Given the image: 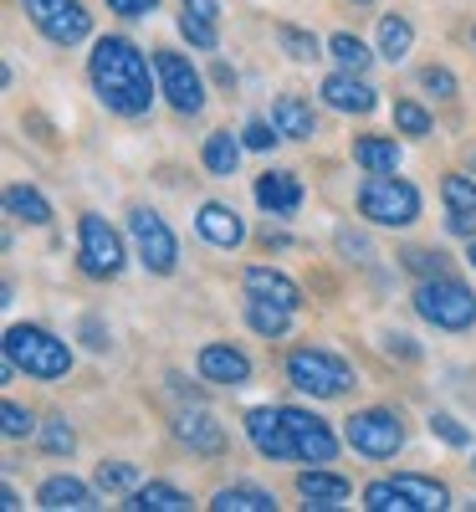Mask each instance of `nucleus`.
Instances as JSON below:
<instances>
[{"instance_id": "nucleus-13", "label": "nucleus", "mask_w": 476, "mask_h": 512, "mask_svg": "<svg viewBox=\"0 0 476 512\" xmlns=\"http://www.w3.org/2000/svg\"><path fill=\"white\" fill-rule=\"evenodd\" d=\"M282 415H287V431H292V441H297V456H302V461H333L338 441H333V431H328V425H323L318 415L297 410V405H287Z\"/></svg>"}, {"instance_id": "nucleus-15", "label": "nucleus", "mask_w": 476, "mask_h": 512, "mask_svg": "<svg viewBox=\"0 0 476 512\" xmlns=\"http://www.w3.org/2000/svg\"><path fill=\"white\" fill-rule=\"evenodd\" d=\"M195 226H200V236L210 241V246H221V251H236L241 241H246V226H241V216L231 205H221V200H210V205H200V216H195Z\"/></svg>"}, {"instance_id": "nucleus-44", "label": "nucleus", "mask_w": 476, "mask_h": 512, "mask_svg": "<svg viewBox=\"0 0 476 512\" xmlns=\"http://www.w3.org/2000/svg\"><path fill=\"white\" fill-rule=\"evenodd\" d=\"M108 11H118V16H154L159 0H108Z\"/></svg>"}, {"instance_id": "nucleus-43", "label": "nucleus", "mask_w": 476, "mask_h": 512, "mask_svg": "<svg viewBox=\"0 0 476 512\" xmlns=\"http://www.w3.org/2000/svg\"><path fill=\"white\" fill-rule=\"evenodd\" d=\"M180 6H185L190 16L210 21V26H221V0H180Z\"/></svg>"}, {"instance_id": "nucleus-10", "label": "nucleus", "mask_w": 476, "mask_h": 512, "mask_svg": "<svg viewBox=\"0 0 476 512\" xmlns=\"http://www.w3.org/2000/svg\"><path fill=\"white\" fill-rule=\"evenodd\" d=\"M154 72H159V93L169 98V108H175V113H190L195 118L205 108V82H200V72H195L190 57L154 52Z\"/></svg>"}, {"instance_id": "nucleus-21", "label": "nucleus", "mask_w": 476, "mask_h": 512, "mask_svg": "<svg viewBox=\"0 0 476 512\" xmlns=\"http://www.w3.org/2000/svg\"><path fill=\"white\" fill-rule=\"evenodd\" d=\"M272 123H277V134H282V139H313V134H318L313 108L302 103L297 93H282V98L272 103Z\"/></svg>"}, {"instance_id": "nucleus-6", "label": "nucleus", "mask_w": 476, "mask_h": 512, "mask_svg": "<svg viewBox=\"0 0 476 512\" xmlns=\"http://www.w3.org/2000/svg\"><path fill=\"white\" fill-rule=\"evenodd\" d=\"M128 236H134L139 262H144L154 277H169V272H175L180 246H175V231L164 226V216H154L149 205H134V210H128Z\"/></svg>"}, {"instance_id": "nucleus-26", "label": "nucleus", "mask_w": 476, "mask_h": 512, "mask_svg": "<svg viewBox=\"0 0 476 512\" xmlns=\"http://www.w3.org/2000/svg\"><path fill=\"white\" fill-rule=\"evenodd\" d=\"M410 47H415V26L405 16H384L379 21V57L384 62H405Z\"/></svg>"}, {"instance_id": "nucleus-24", "label": "nucleus", "mask_w": 476, "mask_h": 512, "mask_svg": "<svg viewBox=\"0 0 476 512\" xmlns=\"http://www.w3.org/2000/svg\"><path fill=\"white\" fill-rule=\"evenodd\" d=\"M210 507L215 512H277V497L262 487H221Z\"/></svg>"}, {"instance_id": "nucleus-18", "label": "nucleus", "mask_w": 476, "mask_h": 512, "mask_svg": "<svg viewBox=\"0 0 476 512\" xmlns=\"http://www.w3.org/2000/svg\"><path fill=\"white\" fill-rule=\"evenodd\" d=\"M297 492L308 497V507H318V512H328V507H343L349 502V482H343L338 472H323V466H313V472H302L297 477Z\"/></svg>"}, {"instance_id": "nucleus-29", "label": "nucleus", "mask_w": 476, "mask_h": 512, "mask_svg": "<svg viewBox=\"0 0 476 512\" xmlns=\"http://www.w3.org/2000/svg\"><path fill=\"white\" fill-rule=\"evenodd\" d=\"M364 507L369 512H420V502L400 482H369L364 487Z\"/></svg>"}, {"instance_id": "nucleus-42", "label": "nucleus", "mask_w": 476, "mask_h": 512, "mask_svg": "<svg viewBox=\"0 0 476 512\" xmlns=\"http://www.w3.org/2000/svg\"><path fill=\"white\" fill-rule=\"evenodd\" d=\"M420 82H425V88L436 93V98H456V77H451L446 67H425V72H420Z\"/></svg>"}, {"instance_id": "nucleus-47", "label": "nucleus", "mask_w": 476, "mask_h": 512, "mask_svg": "<svg viewBox=\"0 0 476 512\" xmlns=\"http://www.w3.org/2000/svg\"><path fill=\"white\" fill-rule=\"evenodd\" d=\"M82 338H88V349H108V333L98 318H82Z\"/></svg>"}, {"instance_id": "nucleus-16", "label": "nucleus", "mask_w": 476, "mask_h": 512, "mask_svg": "<svg viewBox=\"0 0 476 512\" xmlns=\"http://www.w3.org/2000/svg\"><path fill=\"white\" fill-rule=\"evenodd\" d=\"M200 379L210 384H246L251 379V359L231 344H205L200 349Z\"/></svg>"}, {"instance_id": "nucleus-45", "label": "nucleus", "mask_w": 476, "mask_h": 512, "mask_svg": "<svg viewBox=\"0 0 476 512\" xmlns=\"http://www.w3.org/2000/svg\"><path fill=\"white\" fill-rule=\"evenodd\" d=\"M384 349H389V354H400V359H420V349L410 344L405 333H384Z\"/></svg>"}, {"instance_id": "nucleus-46", "label": "nucleus", "mask_w": 476, "mask_h": 512, "mask_svg": "<svg viewBox=\"0 0 476 512\" xmlns=\"http://www.w3.org/2000/svg\"><path fill=\"white\" fill-rule=\"evenodd\" d=\"M338 246L349 251L354 262H364V256H369V241H364V236H354V231H338Z\"/></svg>"}, {"instance_id": "nucleus-31", "label": "nucleus", "mask_w": 476, "mask_h": 512, "mask_svg": "<svg viewBox=\"0 0 476 512\" xmlns=\"http://www.w3.org/2000/svg\"><path fill=\"white\" fill-rule=\"evenodd\" d=\"M415 502H420V512H441V507H451V492H446V482H436V477H395Z\"/></svg>"}, {"instance_id": "nucleus-40", "label": "nucleus", "mask_w": 476, "mask_h": 512, "mask_svg": "<svg viewBox=\"0 0 476 512\" xmlns=\"http://www.w3.org/2000/svg\"><path fill=\"white\" fill-rule=\"evenodd\" d=\"M405 267H410V272H420V277H441V272H446V256H441V251H420V246H415V251H405Z\"/></svg>"}, {"instance_id": "nucleus-50", "label": "nucleus", "mask_w": 476, "mask_h": 512, "mask_svg": "<svg viewBox=\"0 0 476 512\" xmlns=\"http://www.w3.org/2000/svg\"><path fill=\"white\" fill-rule=\"evenodd\" d=\"M466 262H471V267H476V241H471V251H466Z\"/></svg>"}, {"instance_id": "nucleus-32", "label": "nucleus", "mask_w": 476, "mask_h": 512, "mask_svg": "<svg viewBox=\"0 0 476 512\" xmlns=\"http://www.w3.org/2000/svg\"><path fill=\"white\" fill-rule=\"evenodd\" d=\"M441 195H446V210H451V216L476 221V180H466V175H446V180H441Z\"/></svg>"}, {"instance_id": "nucleus-11", "label": "nucleus", "mask_w": 476, "mask_h": 512, "mask_svg": "<svg viewBox=\"0 0 476 512\" xmlns=\"http://www.w3.org/2000/svg\"><path fill=\"white\" fill-rule=\"evenodd\" d=\"M246 436H251V446L262 451L267 461H302V456H297V441H292V431H287V415H282L277 405L246 410Z\"/></svg>"}, {"instance_id": "nucleus-9", "label": "nucleus", "mask_w": 476, "mask_h": 512, "mask_svg": "<svg viewBox=\"0 0 476 512\" xmlns=\"http://www.w3.org/2000/svg\"><path fill=\"white\" fill-rule=\"evenodd\" d=\"M77 262L88 277H118L123 272V241L103 216H82L77 221Z\"/></svg>"}, {"instance_id": "nucleus-14", "label": "nucleus", "mask_w": 476, "mask_h": 512, "mask_svg": "<svg viewBox=\"0 0 476 512\" xmlns=\"http://www.w3.org/2000/svg\"><path fill=\"white\" fill-rule=\"evenodd\" d=\"M175 436L195 451V456H221L226 451V425L215 420L210 410H185L175 420Z\"/></svg>"}, {"instance_id": "nucleus-28", "label": "nucleus", "mask_w": 476, "mask_h": 512, "mask_svg": "<svg viewBox=\"0 0 476 512\" xmlns=\"http://www.w3.org/2000/svg\"><path fill=\"white\" fill-rule=\"evenodd\" d=\"M6 210H11L16 221H26V226H47V221H52L47 195H36L31 185H11V190H6Z\"/></svg>"}, {"instance_id": "nucleus-19", "label": "nucleus", "mask_w": 476, "mask_h": 512, "mask_svg": "<svg viewBox=\"0 0 476 512\" xmlns=\"http://www.w3.org/2000/svg\"><path fill=\"white\" fill-rule=\"evenodd\" d=\"M36 502L41 507H52V512H88V507H98V497H93V487L88 482H77V477H47L41 482V492H36Z\"/></svg>"}, {"instance_id": "nucleus-38", "label": "nucleus", "mask_w": 476, "mask_h": 512, "mask_svg": "<svg viewBox=\"0 0 476 512\" xmlns=\"http://www.w3.org/2000/svg\"><path fill=\"white\" fill-rule=\"evenodd\" d=\"M277 139H282V134H277L272 118H251V123L241 128V144H246V149H272Z\"/></svg>"}, {"instance_id": "nucleus-37", "label": "nucleus", "mask_w": 476, "mask_h": 512, "mask_svg": "<svg viewBox=\"0 0 476 512\" xmlns=\"http://www.w3.org/2000/svg\"><path fill=\"white\" fill-rule=\"evenodd\" d=\"M180 31H185V41L190 47H200V52H215V41H221V31H215L210 21H200V16H180Z\"/></svg>"}, {"instance_id": "nucleus-20", "label": "nucleus", "mask_w": 476, "mask_h": 512, "mask_svg": "<svg viewBox=\"0 0 476 512\" xmlns=\"http://www.w3.org/2000/svg\"><path fill=\"white\" fill-rule=\"evenodd\" d=\"M246 292L251 297H267V303H282V308H292L297 313V303H302V292H297V282L292 277H282V272H272V267H246Z\"/></svg>"}, {"instance_id": "nucleus-5", "label": "nucleus", "mask_w": 476, "mask_h": 512, "mask_svg": "<svg viewBox=\"0 0 476 512\" xmlns=\"http://www.w3.org/2000/svg\"><path fill=\"white\" fill-rule=\"evenodd\" d=\"M287 374L302 395H313V400H338V395H349L354 390V369L343 364L338 354L328 349H297L287 359Z\"/></svg>"}, {"instance_id": "nucleus-1", "label": "nucleus", "mask_w": 476, "mask_h": 512, "mask_svg": "<svg viewBox=\"0 0 476 512\" xmlns=\"http://www.w3.org/2000/svg\"><path fill=\"white\" fill-rule=\"evenodd\" d=\"M93 88L103 98L108 113L118 118H144L149 103H154V77H149V57L134 47V41H123V36H103L98 47H93Z\"/></svg>"}, {"instance_id": "nucleus-34", "label": "nucleus", "mask_w": 476, "mask_h": 512, "mask_svg": "<svg viewBox=\"0 0 476 512\" xmlns=\"http://www.w3.org/2000/svg\"><path fill=\"white\" fill-rule=\"evenodd\" d=\"M98 487H103V492H134V487H139V472H134L128 461H103V466H98Z\"/></svg>"}, {"instance_id": "nucleus-17", "label": "nucleus", "mask_w": 476, "mask_h": 512, "mask_svg": "<svg viewBox=\"0 0 476 512\" xmlns=\"http://www.w3.org/2000/svg\"><path fill=\"white\" fill-rule=\"evenodd\" d=\"M256 205L272 210V216H292V210L302 205V185H297V175H287V169H267V175L256 180Z\"/></svg>"}, {"instance_id": "nucleus-22", "label": "nucleus", "mask_w": 476, "mask_h": 512, "mask_svg": "<svg viewBox=\"0 0 476 512\" xmlns=\"http://www.w3.org/2000/svg\"><path fill=\"white\" fill-rule=\"evenodd\" d=\"M128 507L134 512H190V497L169 482H149V487H134L128 492Z\"/></svg>"}, {"instance_id": "nucleus-36", "label": "nucleus", "mask_w": 476, "mask_h": 512, "mask_svg": "<svg viewBox=\"0 0 476 512\" xmlns=\"http://www.w3.org/2000/svg\"><path fill=\"white\" fill-rule=\"evenodd\" d=\"M395 123H400V134H410V139H425L430 134V113L420 108V103H395Z\"/></svg>"}, {"instance_id": "nucleus-4", "label": "nucleus", "mask_w": 476, "mask_h": 512, "mask_svg": "<svg viewBox=\"0 0 476 512\" xmlns=\"http://www.w3.org/2000/svg\"><path fill=\"white\" fill-rule=\"evenodd\" d=\"M359 210L374 221V226H415L420 221V190L410 180H395V175H369L364 190H359Z\"/></svg>"}, {"instance_id": "nucleus-48", "label": "nucleus", "mask_w": 476, "mask_h": 512, "mask_svg": "<svg viewBox=\"0 0 476 512\" xmlns=\"http://www.w3.org/2000/svg\"><path fill=\"white\" fill-rule=\"evenodd\" d=\"M215 82H221V88H236V72L221 62V67H215Z\"/></svg>"}, {"instance_id": "nucleus-35", "label": "nucleus", "mask_w": 476, "mask_h": 512, "mask_svg": "<svg viewBox=\"0 0 476 512\" xmlns=\"http://www.w3.org/2000/svg\"><path fill=\"white\" fill-rule=\"evenodd\" d=\"M430 436H441V441H446V446H456V451H466V446H471V431H466V425H461L456 415H446V410L430 415Z\"/></svg>"}, {"instance_id": "nucleus-25", "label": "nucleus", "mask_w": 476, "mask_h": 512, "mask_svg": "<svg viewBox=\"0 0 476 512\" xmlns=\"http://www.w3.org/2000/svg\"><path fill=\"white\" fill-rule=\"evenodd\" d=\"M354 159H359L364 175H395V169H400L395 139H359V144H354Z\"/></svg>"}, {"instance_id": "nucleus-41", "label": "nucleus", "mask_w": 476, "mask_h": 512, "mask_svg": "<svg viewBox=\"0 0 476 512\" xmlns=\"http://www.w3.org/2000/svg\"><path fill=\"white\" fill-rule=\"evenodd\" d=\"M0 415H6L0 425H6V436H11V441H21V436H31V431H36V415H31V410H21V405H11V400H6V410H0Z\"/></svg>"}, {"instance_id": "nucleus-49", "label": "nucleus", "mask_w": 476, "mask_h": 512, "mask_svg": "<svg viewBox=\"0 0 476 512\" xmlns=\"http://www.w3.org/2000/svg\"><path fill=\"white\" fill-rule=\"evenodd\" d=\"M0 507H6V512H16V507H21V497H16V487H6V492H0Z\"/></svg>"}, {"instance_id": "nucleus-39", "label": "nucleus", "mask_w": 476, "mask_h": 512, "mask_svg": "<svg viewBox=\"0 0 476 512\" xmlns=\"http://www.w3.org/2000/svg\"><path fill=\"white\" fill-rule=\"evenodd\" d=\"M41 446H47L52 456H67V451L77 446V436H72V425H67V420H47V431H41Z\"/></svg>"}, {"instance_id": "nucleus-2", "label": "nucleus", "mask_w": 476, "mask_h": 512, "mask_svg": "<svg viewBox=\"0 0 476 512\" xmlns=\"http://www.w3.org/2000/svg\"><path fill=\"white\" fill-rule=\"evenodd\" d=\"M6 359H16L21 374H31V379H67V369H72V349L36 323L6 328Z\"/></svg>"}, {"instance_id": "nucleus-12", "label": "nucleus", "mask_w": 476, "mask_h": 512, "mask_svg": "<svg viewBox=\"0 0 476 512\" xmlns=\"http://www.w3.org/2000/svg\"><path fill=\"white\" fill-rule=\"evenodd\" d=\"M323 103L328 108H338V113H374L379 108V93L364 82V72H333V77H323Z\"/></svg>"}, {"instance_id": "nucleus-23", "label": "nucleus", "mask_w": 476, "mask_h": 512, "mask_svg": "<svg viewBox=\"0 0 476 512\" xmlns=\"http://www.w3.org/2000/svg\"><path fill=\"white\" fill-rule=\"evenodd\" d=\"M200 159H205V169H210L215 180H231L236 164H241V139H236V134H210Z\"/></svg>"}, {"instance_id": "nucleus-51", "label": "nucleus", "mask_w": 476, "mask_h": 512, "mask_svg": "<svg viewBox=\"0 0 476 512\" xmlns=\"http://www.w3.org/2000/svg\"><path fill=\"white\" fill-rule=\"evenodd\" d=\"M359 6H374V0H359Z\"/></svg>"}, {"instance_id": "nucleus-30", "label": "nucleus", "mask_w": 476, "mask_h": 512, "mask_svg": "<svg viewBox=\"0 0 476 512\" xmlns=\"http://www.w3.org/2000/svg\"><path fill=\"white\" fill-rule=\"evenodd\" d=\"M328 57H333L343 72H369V62H374V52L364 47L359 36H349V31H338V36L328 41Z\"/></svg>"}, {"instance_id": "nucleus-27", "label": "nucleus", "mask_w": 476, "mask_h": 512, "mask_svg": "<svg viewBox=\"0 0 476 512\" xmlns=\"http://www.w3.org/2000/svg\"><path fill=\"white\" fill-rule=\"evenodd\" d=\"M246 323L262 333V338H282V333L292 328V308L267 303V297H251V303H246Z\"/></svg>"}, {"instance_id": "nucleus-52", "label": "nucleus", "mask_w": 476, "mask_h": 512, "mask_svg": "<svg viewBox=\"0 0 476 512\" xmlns=\"http://www.w3.org/2000/svg\"><path fill=\"white\" fill-rule=\"evenodd\" d=\"M471 41H476V26H471Z\"/></svg>"}, {"instance_id": "nucleus-8", "label": "nucleus", "mask_w": 476, "mask_h": 512, "mask_svg": "<svg viewBox=\"0 0 476 512\" xmlns=\"http://www.w3.org/2000/svg\"><path fill=\"white\" fill-rule=\"evenodd\" d=\"M21 6H26L31 26L47 41H57V47H77V41L93 36V16L77 0H21Z\"/></svg>"}, {"instance_id": "nucleus-3", "label": "nucleus", "mask_w": 476, "mask_h": 512, "mask_svg": "<svg viewBox=\"0 0 476 512\" xmlns=\"http://www.w3.org/2000/svg\"><path fill=\"white\" fill-rule=\"evenodd\" d=\"M415 308H420L425 323H436L446 333H466L476 323V292L466 282H456V277L441 272V277H425L415 287Z\"/></svg>"}, {"instance_id": "nucleus-7", "label": "nucleus", "mask_w": 476, "mask_h": 512, "mask_svg": "<svg viewBox=\"0 0 476 512\" xmlns=\"http://www.w3.org/2000/svg\"><path fill=\"white\" fill-rule=\"evenodd\" d=\"M343 436H349V446L369 461H389L400 446H405V425L395 410H359L349 415V425H343Z\"/></svg>"}, {"instance_id": "nucleus-33", "label": "nucleus", "mask_w": 476, "mask_h": 512, "mask_svg": "<svg viewBox=\"0 0 476 512\" xmlns=\"http://www.w3.org/2000/svg\"><path fill=\"white\" fill-rule=\"evenodd\" d=\"M277 41H282V52H287L292 62H318V57H323V47H318V36H308V31H297V26H282V31H277Z\"/></svg>"}]
</instances>
